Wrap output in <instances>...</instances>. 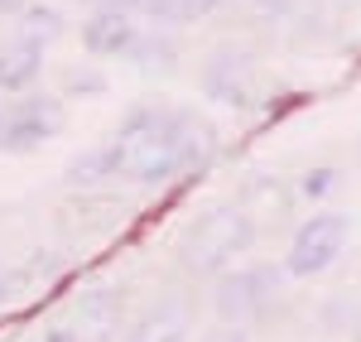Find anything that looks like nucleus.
Returning <instances> with one entry per match:
<instances>
[{
	"label": "nucleus",
	"mask_w": 361,
	"mask_h": 342,
	"mask_svg": "<svg viewBox=\"0 0 361 342\" xmlns=\"http://www.w3.org/2000/svg\"><path fill=\"white\" fill-rule=\"evenodd\" d=\"M202 83H207V97L212 102L246 111V106H255V97H260V68H255V58L236 54V49H222V54L207 58Z\"/></svg>",
	"instance_id": "423d86ee"
},
{
	"label": "nucleus",
	"mask_w": 361,
	"mask_h": 342,
	"mask_svg": "<svg viewBox=\"0 0 361 342\" xmlns=\"http://www.w3.org/2000/svg\"><path fill=\"white\" fill-rule=\"evenodd\" d=\"M121 318H126V289L92 285V289H82V299H78V309L68 318V328H73L78 342H116Z\"/></svg>",
	"instance_id": "0eeeda50"
},
{
	"label": "nucleus",
	"mask_w": 361,
	"mask_h": 342,
	"mask_svg": "<svg viewBox=\"0 0 361 342\" xmlns=\"http://www.w3.org/2000/svg\"><path fill=\"white\" fill-rule=\"evenodd\" d=\"M82 44H87V54H97V58H130L140 44V29L130 20V10L97 5L82 20Z\"/></svg>",
	"instance_id": "6e6552de"
},
{
	"label": "nucleus",
	"mask_w": 361,
	"mask_h": 342,
	"mask_svg": "<svg viewBox=\"0 0 361 342\" xmlns=\"http://www.w3.org/2000/svg\"><path fill=\"white\" fill-rule=\"evenodd\" d=\"M183 338H188V304L178 294H169L154 309H145L121 342H183Z\"/></svg>",
	"instance_id": "1a4fd4ad"
},
{
	"label": "nucleus",
	"mask_w": 361,
	"mask_h": 342,
	"mask_svg": "<svg viewBox=\"0 0 361 342\" xmlns=\"http://www.w3.org/2000/svg\"><path fill=\"white\" fill-rule=\"evenodd\" d=\"M39 68H44V39L20 34L15 44H5V49H0V92L25 97L29 87L39 83Z\"/></svg>",
	"instance_id": "9d476101"
},
{
	"label": "nucleus",
	"mask_w": 361,
	"mask_h": 342,
	"mask_svg": "<svg viewBox=\"0 0 361 342\" xmlns=\"http://www.w3.org/2000/svg\"><path fill=\"white\" fill-rule=\"evenodd\" d=\"M44 342H78V338H73V328L63 323V328H54V333H49V338H44Z\"/></svg>",
	"instance_id": "6ab92c4d"
},
{
	"label": "nucleus",
	"mask_w": 361,
	"mask_h": 342,
	"mask_svg": "<svg viewBox=\"0 0 361 342\" xmlns=\"http://www.w3.org/2000/svg\"><path fill=\"white\" fill-rule=\"evenodd\" d=\"M20 34H29V39H54L58 34V15L54 10H44V5H25L20 10Z\"/></svg>",
	"instance_id": "4468645a"
},
{
	"label": "nucleus",
	"mask_w": 361,
	"mask_h": 342,
	"mask_svg": "<svg viewBox=\"0 0 361 342\" xmlns=\"http://www.w3.org/2000/svg\"><path fill=\"white\" fill-rule=\"evenodd\" d=\"M202 342H246V328H236V323H222L212 338H202Z\"/></svg>",
	"instance_id": "f3484780"
},
{
	"label": "nucleus",
	"mask_w": 361,
	"mask_h": 342,
	"mask_svg": "<svg viewBox=\"0 0 361 342\" xmlns=\"http://www.w3.org/2000/svg\"><path fill=\"white\" fill-rule=\"evenodd\" d=\"M5 294H10V270L0 265V299H5Z\"/></svg>",
	"instance_id": "412c9836"
},
{
	"label": "nucleus",
	"mask_w": 361,
	"mask_h": 342,
	"mask_svg": "<svg viewBox=\"0 0 361 342\" xmlns=\"http://www.w3.org/2000/svg\"><path fill=\"white\" fill-rule=\"evenodd\" d=\"M333 183H337L333 169H308L304 183H299V193H304V198H323V193H333Z\"/></svg>",
	"instance_id": "dca6fc26"
},
{
	"label": "nucleus",
	"mask_w": 361,
	"mask_h": 342,
	"mask_svg": "<svg viewBox=\"0 0 361 342\" xmlns=\"http://www.w3.org/2000/svg\"><path fill=\"white\" fill-rule=\"evenodd\" d=\"M63 126V106L58 97H20L15 106L0 111V149H34V145L54 140Z\"/></svg>",
	"instance_id": "39448f33"
},
{
	"label": "nucleus",
	"mask_w": 361,
	"mask_h": 342,
	"mask_svg": "<svg viewBox=\"0 0 361 342\" xmlns=\"http://www.w3.org/2000/svg\"><path fill=\"white\" fill-rule=\"evenodd\" d=\"M111 140L121 149V178L130 183H169L217 154V135L178 111H130Z\"/></svg>",
	"instance_id": "f257e3e1"
},
{
	"label": "nucleus",
	"mask_w": 361,
	"mask_h": 342,
	"mask_svg": "<svg viewBox=\"0 0 361 342\" xmlns=\"http://www.w3.org/2000/svg\"><path fill=\"white\" fill-rule=\"evenodd\" d=\"M347 246V217L342 212H313L304 227L289 236V256H284V270L294 280H313L323 275Z\"/></svg>",
	"instance_id": "7ed1b4c3"
},
{
	"label": "nucleus",
	"mask_w": 361,
	"mask_h": 342,
	"mask_svg": "<svg viewBox=\"0 0 361 342\" xmlns=\"http://www.w3.org/2000/svg\"><path fill=\"white\" fill-rule=\"evenodd\" d=\"M106 178H121V149H116V140H106L102 149H87V154H78L68 164V183L92 188V183H106Z\"/></svg>",
	"instance_id": "9b49d317"
},
{
	"label": "nucleus",
	"mask_w": 361,
	"mask_h": 342,
	"mask_svg": "<svg viewBox=\"0 0 361 342\" xmlns=\"http://www.w3.org/2000/svg\"><path fill=\"white\" fill-rule=\"evenodd\" d=\"M135 63H145V68H169L173 63V39H164V34H140L135 44Z\"/></svg>",
	"instance_id": "ddd939ff"
},
{
	"label": "nucleus",
	"mask_w": 361,
	"mask_h": 342,
	"mask_svg": "<svg viewBox=\"0 0 361 342\" xmlns=\"http://www.w3.org/2000/svg\"><path fill=\"white\" fill-rule=\"evenodd\" d=\"M222 0H135L140 15L159 20V25H193L202 15H212Z\"/></svg>",
	"instance_id": "f8f14e48"
},
{
	"label": "nucleus",
	"mask_w": 361,
	"mask_h": 342,
	"mask_svg": "<svg viewBox=\"0 0 361 342\" xmlns=\"http://www.w3.org/2000/svg\"><path fill=\"white\" fill-rule=\"evenodd\" d=\"M284 275L289 270H275V265H246V270H236V275H222L217 280V294H212V304H217V318L222 323H250V318H260V309L279 299V285H284Z\"/></svg>",
	"instance_id": "20e7f679"
},
{
	"label": "nucleus",
	"mask_w": 361,
	"mask_h": 342,
	"mask_svg": "<svg viewBox=\"0 0 361 342\" xmlns=\"http://www.w3.org/2000/svg\"><path fill=\"white\" fill-rule=\"evenodd\" d=\"M255 241V222H250L246 207H212L207 217H197L183 246H178V260L193 270V275H217L231 260Z\"/></svg>",
	"instance_id": "f03ea898"
},
{
	"label": "nucleus",
	"mask_w": 361,
	"mask_h": 342,
	"mask_svg": "<svg viewBox=\"0 0 361 342\" xmlns=\"http://www.w3.org/2000/svg\"><path fill=\"white\" fill-rule=\"evenodd\" d=\"M25 5H29V0H0V15H20Z\"/></svg>",
	"instance_id": "aec40b11"
},
{
	"label": "nucleus",
	"mask_w": 361,
	"mask_h": 342,
	"mask_svg": "<svg viewBox=\"0 0 361 342\" xmlns=\"http://www.w3.org/2000/svg\"><path fill=\"white\" fill-rule=\"evenodd\" d=\"M250 193H255V202H260V207H275V212H284V207L294 202V198H289V188H284L279 178H260Z\"/></svg>",
	"instance_id": "2eb2a0df"
},
{
	"label": "nucleus",
	"mask_w": 361,
	"mask_h": 342,
	"mask_svg": "<svg viewBox=\"0 0 361 342\" xmlns=\"http://www.w3.org/2000/svg\"><path fill=\"white\" fill-rule=\"evenodd\" d=\"M260 15H275V20H284V15H289V0H260Z\"/></svg>",
	"instance_id": "a211bd4d"
}]
</instances>
